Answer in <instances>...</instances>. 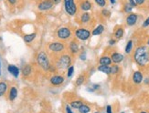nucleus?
<instances>
[{"mask_svg":"<svg viewBox=\"0 0 149 113\" xmlns=\"http://www.w3.org/2000/svg\"><path fill=\"white\" fill-rule=\"evenodd\" d=\"M134 60L140 67H146L149 64V49L147 46H139L135 49Z\"/></svg>","mask_w":149,"mask_h":113,"instance_id":"1","label":"nucleus"},{"mask_svg":"<svg viewBox=\"0 0 149 113\" xmlns=\"http://www.w3.org/2000/svg\"><path fill=\"white\" fill-rule=\"evenodd\" d=\"M72 55L70 54H61L57 57V60L55 63V67L58 70L64 71L68 69L72 65Z\"/></svg>","mask_w":149,"mask_h":113,"instance_id":"2","label":"nucleus"},{"mask_svg":"<svg viewBox=\"0 0 149 113\" xmlns=\"http://www.w3.org/2000/svg\"><path fill=\"white\" fill-rule=\"evenodd\" d=\"M36 60H37V63L38 65L40 66V67L45 70V71H49L50 68H51V63H50V60H49V58L48 56V54L45 51L41 50L37 54L36 56Z\"/></svg>","mask_w":149,"mask_h":113,"instance_id":"3","label":"nucleus"},{"mask_svg":"<svg viewBox=\"0 0 149 113\" xmlns=\"http://www.w3.org/2000/svg\"><path fill=\"white\" fill-rule=\"evenodd\" d=\"M48 49L51 54L56 55L57 57L63 54L66 49V44L62 41H54L50 42L48 45Z\"/></svg>","mask_w":149,"mask_h":113,"instance_id":"4","label":"nucleus"},{"mask_svg":"<svg viewBox=\"0 0 149 113\" xmlns=\"http://www.w3.org/2000/svg\"><path fill=\"white\" fill-rule=\"evenodd\" d=\"M62 1L65 12L70 17H74L79 10L76 0H62Z\"/></svg>","mask_w":149,"mask_h":113,"instance_id":"5","label":"nucleus"},{"mask_svg":"<svg viewBox=\"0 0 149 113\" xmlns=\"http://www.w3.org/2000/svg\"><path fill=\"white\" fill-rule=\"evenodd\" d=\"M56 36H57V38L60 39L61 41H66L72 37V32L68 26H61L60 28H58L56 32Z\"/></svg>","mask_w":149,"mask_h":113,"instance_id":"6","label":"nucleus"},{"mask_svg":"<svg viewBox=\"0 0 149 113\" xmlns=\"http://www.w3.org/2000/svg\"><path fill=\"white\" fill-rule=\"evenodd\" d=\"M74 36H75V38L78 39V40L86 41L91 37V36H92V32L87 28H79L75 29Z\"/></svg>","mask_w":149,"mask_h":113,"instance_id":"7","label":"nucleus"},{"mask_svg":"<svg viewBox=\"0 0 149 113\" xmlns=\"http://www.w3.org/2000/svg\"><path fill=\"white\" fill-rule=\"evenodd\" d=\"M54 4L51 0H40V2L38 3L37 8L40 11H49L54 8Z\"/></svg>","mask_w":149,"mask_h":113,"instance_id":"8","label":"nucleus"},{"mask_svg":"<svg viewBox=\"0 0 149 113\" xmlns=\"http://www.w3.org/2000/svg\"><path fill=\"white\" fill-rule=\"evenodd\" d=\"M68 48H69L70 54L72 55V56L77 55L80 51V46H79V43H78L76 38L70 41V43L68 45Z\"/></svg>","mask_w":149,"mask_h":113,"instance_id":"9","label":"nucleus"},{"mask_svg":"<svg viewBox=\"0 0 149 113\" xmlns=\"http://www.w3.org/2000/svg\"><path fill=\"white\" fill-rule=\"evenodd\" d=\"M138 20V15L136 13H129L125 18V22L128 26H134L135 24L137 23Z\"/></svg>","mask_w":149,"mask_h":113,"instance_id":"10","label":"nucleus"},{"mask_svg":"<svg viewBox=\"0 0 149 113\" xmlns=\"http://www.w3.org/2000/svg\"><path fill=\"white\" fill-rule=\"evenodd\" d=\"M65 78L61 75H53L49 78V82L52 86H60L64 83Z\"/></svg>","mask_w":149,"mask_h":113,"instance_id":"11","label":"nucleus"},{"mask_svg":"<svg viewBox=\"0 0 149 113\" xmlns=\"http://www.w3.org/2000/svg\"><path fill=\"white\" fill-rule=\"evenodd\" d=\"M79 9L82 12H88L92 9V3L90 0H80Z\"/></svg>","mask_w":149,"mask_h":113,"instance_id":"12","label":"nucleus"},{"mask_svg":"<svg viewBox=\"0 0 149 113\" xmlns=\"http://www.w3.org/2000/svg\"><path fill=\"white\" fill-rule=\"evenodd\" d=\"M132 80L134 84H141L142 82H143L144 80V77H143V73H142L141 71L137 70V71H135L134 72V74H133V77H132Z\"/></svg>","mask_w":149,"mask_h":113,"instance_id":"13","label":"nucleus"},{"mask_svg":"<svg viewBox=\"0 0 149 113\" xmlns=\"http://www.w3.org/2000/svg\"><path fill=\"white\" fill-rule=\"evenodd\" d=\"M91 19H92V16L89 12H82L80 15V22L81 25H87Z\"/></svg>","mask_w":149,"mask_h":113,"instance_id":"14","label":"nucleus"},{"mask_svg":"<svg viewBox=\"0 0 149 113\" xmlns=\"http://www.w3.org/2000/svg\"><path fill=\"white\" fill-rule=\"evenodd\" d=\"M111 58H112L113 63L119 64L124 60V55L121 54V53H119V52H113L111 55Z\"/></svg>","mask_w":149,"mask_h":113,"instance_id":"15","label":"nucleus"},{"mask_svg":"<svg viewBox=\"0 0 149 113\" xmlns=\"http://www.w3.org/2000/svg\"><path fill=\"white\" fill-rule=\"evenodd\" d=\"M8 71L12 76H14L15 78H17L19 76V69L15 65H8Z\"/></svg>","mask_w":149,"mask_h":113,"instance_id":"16","label":"nucleus"},{"mask_svg":"<svg viewBox=\"0 0 149 113\" xmlns=\"http://www.w3.org/2000/svg\"><path fill=\"white\" fill-rule=\"evenodd\" d=\"M98 63L99 65H106V66H110L113 61H112V58L111 57H109V56H102L99 58V60H98Z\"/></svg>","mask_w":149,"mask_h":113,"instance_id":"17","label":"nucleus"},{"mask_svg":"<svg viewBox=\"0 0 149 113\" xmlns=\"http://www.w3.org/2000/svg\"><path fill=\"white\" fill-rule=\"evenodd\" d=\"M124 34H125V29L123 26H117V28H115L114 30V38L115 39H121L123 37H124Z\"/></svg>","mask_w":149,"mask_h":113,"instance_id":"18","label":"nucleus"},{"mask_svg":"<svg viewBox=\"0 0 149 113\" xmlns=\"http://www.w3.org/2000/svg\"><path fill=\"white\" fill-rule=\"evenodd\" d=\"M86 78H87V75L86 73H81V75L78 76V78H76V82H75V85L77 86V87H80V86H81L84 82L86 81Z\"/></svg>","mask_w":149,"mask_h":113,"instance_id":"19","label":"nucleus"},{"mask_svg":"<svg viewBox=\"0 0 149 113\" xmlns=\"http://www.w3.org/2000/svg\"><path fill=\"white\" fill-rule=\"evenodd\" d=\"M17 97V89L15 86H12L8 91V99L13 101L14 99H16Z\"/></svg>","mask_w":149,"mask_h":113,"instance_id":"20","label":"nucleus"},{"mask_svg":"<svg viewBox=\"0 0 149 113\" xmlns=\"http://www.w3.org/2000/svg\"><path fill=\"white\" fill-rule=\"evenodd\" d=\"M104 31V26L103 25H98L96 28L92 31V36H100Z\"/></svg>","mask_w":149,"mask_h":113,"instance_id":"21","label":"nucleus"},{"mask_svg":"<svg viewBox=\"0 0 149 113\" xmlns=\"http://www.w3.org/2000/svg\"><path fill=\"white\" fill-rule=\"evenodd\" d=\"M97 69L102 73H104V74H106V75H111V67H110V66L99 65Z\"/></svg>","mask_w":149,"mask_h":113,"instance_id":"22","label":"nucleus"},{"mask_svg":"<svg viewBox=\"0 0 149 113\" xmlns=\"http://www.w3.org/2000/svg\"><path fill=\"white\" fill-rule=\"evenodd\" d=\"M21 73H22V75L24 77H28L29 76L31 73H32V67L29 65V64H27V65H25L24 67L22 68L21 69Z\"/></svg>","mask_w":149,"mask_h":113,"instance_id":"23","label":"nucleus"},{"mask_svg":"<svg viewBox=\"0 0 149 113\" xmlns=\"http://www.w3.org/2000/svg\"><path fill=\"white\" fill-rule=\"evenodd\" d=\"M36 36L37 34L36 33H31V34H27V35H25L24 36V41L26 43H31L32 41L34 40V39L36 38Z\"/></svg>","mask_w":149,"mask_h":113,"instance_id":"24","label":"nucleus"},{"mask_svg":"<svg viewBox=\"0 0 149 113\" xmlns=\"http://www.w3.org/2000/svg\"><path fill=\"white\" fill-rule=\"evenodd\" d=\"M8 84L4 81L0 82V97H2L6 94V90H8Z\"/></svg>","mask_w":149,"mask_h":113,"instance_id":"25","label":"nucleus"},{"mask_svg":"<svg viewBox=\"0 0 149 113\" xmlns=\"http://www.w3.org/2000/svg\"><path fill=\"white\" fill-rule=\"evenodd\" d=\"M83 104V101H81V99H77V101H73L70 102V108H73V109H79L81 106Z\"/></svg>","mask_w":149,"mask_h":113,"instance_id":"26","label":"nucleus"},{"mask_svg":"<svg viewBox=\"0 0 149 113\" xmlns=\"http://www.w3.org/2000/svg\"><path fill=\"white\" fill-rule=\"evenodd\" d=\"M133 46H134V42L133 40H129L125 46V51L126 54H130V53L132 52L133 50Z\"/></svg>","mask_w":149,"mask_h":113,"instance_id":"27","label":"nucleus"},{"mask_svg":"<svg viewBox=\"0 0 149 113\" xmlns=\"http://www.w3.org/2000/svg\"><path fill=\"white\" fill-rule=\"evenodd\" d=\"M78 110H79L80 113H89L91 111V108L86 104H82Z\"/></svg>","mask_w":149,"mask_h":113,"instance_id":"28","label":"nucleus"},{"mask_svg":"<svg viewBox=\"0 0 149 113\" xmlns=\"http://www.w3.org/2000/svg\"><path fill=\"white\" fill-rule=\"evenodd\" d=\"M94 3L99 6V8H105L106 5H107V1L106 0H93Z\"/></svg>","mask_w":149,"mask_h":113,"instance_id":"29","label":"nucleus"},{"mask_svg":"<svg viewBox=\"0 0 149 113\" xmlns=\"http://www.w3.org/2000/svg\"><path fill=\"white\" fill-rule=\"evenodd\" d=\"M133 8H133L132 6L129 5L128 2H126V3L124 5V8H123V9H124V12L127 13V14H129V13H131L132 10H133Z\"/></svg>","mask_w":149,"mask_h":113,"instance_id":"30","label":"nucleus"},{"mask_svg":"<svg viewBox=\"0 0 149 113\" xmlns=\"http://www.w3.org/2000/svg\"><path fill=\"white\" fill-rule=\"evenodd\" d=\"M119 70H120V68H119V66H117V64L112 66L111 67V75L117 74V73H119Z\"/></svg>","mask_w":149,"mask_h":113,"instance_id":"31","label":"nucleus"},{"mask_svg":"<svg viewBox=\"0 0 149 113\" xmlns=\"http://www.w3.org/2000/svg\"><path fill=\"white\" fill-rule=\"evenodd\" d=\"M100 88H101V86L99 84H93L92 86H91V87L88 88V91H90V92H94L96 90H98Z\"/></svg>","mask_w":149,"mask_h":113,"instance_id":"32","label":"nucleus"},{"mask_svg":"<svg viewBox=\"0 0 149 113\" xmlns=\"http://www.w3.org/2000/svg\"><path fill=\"white\" fill-rule=\"evenodd\" d=\"M73 73H74V67L72 65L70 67L67 69V77L69 78H70L72 76H73Z\"/></svg>","mask_w":149,"mask_h":113,"instance_id":"33","label":"nucleus"},{"mask_svg":"<svg viewBox=\"0 0 149 113\" xmlns=\"http://www.w3.org/2000/svg\"><path fill=\"white\" fill-rule=\"evenodd\" d=\"M101 13L104 17H111V12H110V10H108L107 8H102Z\"/></svg>","mask_w":149,"mask_h":113,"instance_id":"34","label":"nucleus"},{"mask_svg":"<svg viewBox=\"0 0 149 113\" xmlns=\"http://www.w3.org/2000/svg\"><path fill=\"white\" fill-rule=\"evenodd\" d=\"M6 2H8V4L10 6H15L18 4L19 0H6Z\"/></svg>","mask_w":149,"mask_h":113,"instance_id":"35","label":"nucleus"},{"mask_svg":"<svg viewBox=\"0 0 149 113\" xmlns=\"http://www.w3.org/2000/svg\"><path fill=\"white\" fill-rule=\"evenodd\" d=\"M127 2L129 3V5L132 6L133 8H137V6H138L136 2H135V0H127Z\"/></svg>","mask_w":149,"mask_h":113,"instance_id":"36","label":"nucleus"},{"mask_svg":"<svg viewBox=\"0 0 149 113\" xmlns=\"http://www.w3.org/2000/svg\"><path fill=\"white\" fill-rule=\"evenodd\" d=\"M80 58H81V60H82V61L86 60V52L85 51H83V52L81 53V54H80Z\"/></svg>","mask_w":149,"mask_h":113,"instance_id":"37","label":"nucleus"},{"mask_svg":"<svg viewBox=\"0 0 149 113\" xmlns=\"http://www.w3.org/2000/svg\"><path fill=\"white\" fill-rule=\"evenodd\" d=\"M146 0H135V2H136L137 6H144L146 4Z\"/></svg>","mask_w":149,"mask_h":113,"instance_id":"38","label":"nucleus"},{"mask_svg":"<svg viewBox=\"0 0 149 113\" xmlns=\"http://www.w3.org/2000/svg\"><path fill=\"white\" fill-rule=\"evenodd\" d=\"M142 26H143V28H147V26H149V17L144 21V23H143V25H142Z\"/></svg>","mask_w":149,"mask_h":113,"instance_id":"39","label":"nucleus"},{"mask_svg":"<svg viewBox=\"0 0 149 113\" xmlns=\"http://www.w3.org/2000/svg\"><path fill=\"white\" fill-rule=\"evenodd\" d=\"M115 43H116V39H114V38H112V39H110V40H109V45L110 46H113V45H115Z\"/></svg>","mask_w":149,"mask_h":113,"instance_id":"40","label":"nucleus"},{"mask_svg":"<svg viewBox=\"0 0 149 113\" xmlns=\"http://www.w3.org/2000/svg\"><path fill=\"white\" fill-rule=\"evenodd\" d=\"M106 113H113V110H112V106L108 105L106 107Z\"/></svg>","mask_w":149,"mask_h":113,"instance_id":"41","label":"nucleus"},{"mask_svg":"<svg viewBox=\"0 0 149 113\" xmlns=\"http://www.w3.org/2000/svg\"><path fill=\"white\" fill-rule=\"evenodd\" d=\"M66 112H67V113H73L72 110H70V106H69V105L66 106Z\"/></svg>","mask_w":149,"mask_h":113,"instance_id":"42","label":"nucleus"},{"mask_svg":"<svg viewBox=\"0 0 149 113\" xmlns=\"http://www.w3.org/2000/svg\"><path fill=\"white\" fill-rule=\"evenodd\" d=\"M51 1L53 2V4H54L55 6H57V5H59V4L62 1V0H51Z\"/></svg>","mask_w":149,"mask_h":113,"instance_id":"43","label":"nucleus"},{"mask_svg":"<svg viewBox=\"0 0 149 113\" xmlns=\"http://www.w3.org/2000/svg\"><path fill=\"white\" fill-rule=\"evenodd\" d=\"M144 82H145L146 84H149V78H146V79L144 80Z\"/></svg>","mask_w":149,"mask_h":113,"instance_id":"44","label":"nucleus"},{"mask_svg":"<svg viewBox=\"0 0 149 113\" xmlns=\"http://www.w3.org/2000/svg\"><path fill=\"white\" fill-rule=\"evenodd\" d=\"M109 1H110V3L113 4V5H114L116 3V0H109Z\"/></svg>","mask_w":149,"mask_h":113,"instance_id":"45","label":"nucleus"},{"mask_svg":"<svg viewBox=\"0 0 149 113\" xmlns=\"http://www.w3.org/2000/svg\"><path fill=\"white\" fill-rule=\"evenodd\" d=\"M146 45H147V48H148V49H149V38H148V40H147V43H146Z\"/></svg>","mask_w":149,"mask_h":113,"instance_id":"46","label":"nucleus"},{"mask_svg":"<svg viewBox=\"0 0 149 113\" xmlns=\"http://www.w3.org/2000/svg\"><path fill=\"white\" fill-rule=\"evenodd\" d=\"M0 74H1V62H0Z\"/></svg>","mask_w":149,"mask_h":113,"instance_id":"47","label":"nucleus"},{"mask_svg":"<svg viewBox=\"0 0 149 113\" xmlns=\"http://www.w3.org/2000/svg\"><path fill=\"white\" fill-rule=\"evenodd\" d=\"M140 113H147V112H146V111H141Z\"/></svg>","mask_w":149,"mask_h":113,"instance_id":"48","label":"nucleus"},{"mask_svg":"<svg viewBox=\"0 0 149 113\" xmlns=\"http://www.w3.org/2000/svg\"><path fill=\"white\" fill-rule=\"evenodd\" d=\"M121 113H125V112H121Z\"/></svg>","mask_w":149,"mask_h":113,"instance_id":"49","label":"nucleus"},{"mask_svg":"<svg viewBox=\"0 0 149 113\" xmlns=\"http://www.w3.org/2000/svg\"><path fill=\"white\" fill-rule=\"evenodd\" d=\"M0 1H2V0H0Z\"/></svg>","mask_w":149,"mask_h":113,"instance_id":"50","label":"nucleus"},{"mask_svg":"<svg viewBox=\"0 0 149 113\" xmlns=\"http://www.w3.org/2000/svg\"><path fill=\"white\" fill-rule=\"evenodd\" d=\"M95 113H97V112H95Z\"/></svg>","mask_w":149,"mask_h":113,"instance_id":"51","label":"nucleus"}]
</instances>
